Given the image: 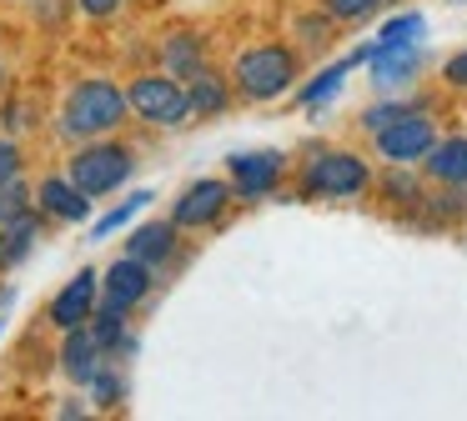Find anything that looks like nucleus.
I'll return each instance as SVG.
<instances>
[{
  "mask_svg": "<svg viewBox=\"0 0 467 421\" xmlns=\"http://www.w3.org/2000/svg\"><path fill=\"white\" fill-rule=\"evenodd\" d=\"M442 76L452 80V86H462V90H467V50H462V56H452V60H447V70H442Z\"/></svg>",
  "mask_w": 467,
  "mask_h": 421,
  "instance_id": "nucleus-26",
  "label": "nucleus"
},
{
  "mask_svg": "<svg viewBox=\"0 0 467 421\" xmlns=\"http://www.w3.org/2000/svg\"><path fill=\"white\" fill-rule=\"evenodd\" d=\"M367 66H372V86L392 90V86H402V80L417 76L422 56H417V40L412 46H387V40H377L372 56H367Z\"/></svg>",
  "mask_w": 467,
  "mask_h": 421,
  "instance_id": "nucleus-8",
  "label": "nucleus"
},
{
  "mask_svg": "<svg viewBox=\"0 0 467 421\" xmlns=\"http://www.w3.org/2000/svg\"><path fill=\"white\" fill-rule=\"evenodd\" d=\"M432 146H437L432 120L417 116V110H407V116H397L392 126L377 130V150H382L387 160H397V166H402V160H422Z\"/></svg>",
  "mask_w": 467,
  "mask_h": 421,
  "instance_id": "nucleus-6",
  "label": "nucleus"
},
{
  "mask_svg": "<svg viewBox=\"0 0 467 421\" xmlns=\"http://www.w3.org/2000/svg\"><path fill=\"white\" fill-rule=\"evenodd\" d=\"M236 86H242V96L252 100H272L282 96L286 86L296 80V56L286 46H252L236 56Z\"/></svg>",
  "mask_w": 467,
  "mask_h": 421,
  "instance_id": "nucleus-2",
  "label": "nucleus"
},
{
  "mask_svg": "<svg viewBox=\"0 0 467 421\" xmlns=\"http://www.w3.org/2000/svg\"><path fill=\"white\" fill-rule=\"evenodd\" d=\"M21 176V156H16L11 140H0V180H16Z\"/></svg>",
  "mask_w": 467,
  "mask_h": 421,
  "instance_id": "nucleus-25",
  "label": "nucleus"
},
{
  "mask_svg": "<svg viewBox=\"0 0 467 421\" xmlns=\"http://www.w3.org/2000/svg\"><path fill=\"white\" fill-rule=\"evenodd\" d=\"M41 236V226H36L31 210H21V216L0 221V271L16 266V261H26V251H31V241Z\"/></svg>",
  "mask_w": 467,
  "mask_h": 421,
  "instance_id": "nucleus-15",
  "label": "nucleus"
},
{
  "mask_svg": "<svg viewBox=\"0 0 467 421\" xmlns=\"http://www.w3.org/2000/svg\"><path fill=\"white\" fill-rule=\"evenodd\" d=\"M91 306H96V271H81V276L51 301V321L61 331H76L81 321H91Z\"/></svg>",
  "mask_w": 467,
  "mask_h": 421,
  "instance_id": "nucleus-11",
  "label": "nucleus"
},
{
  "mask_svg": "<svg viewBox=\"0 0 467 421\" xmlns=\"http://www.w3.org/2000/svg\"><path fill=\"white\" fill-rule=\"evenodd\" d=\"M422 30H427L422 15H397V20H387V26H382V36H377V40H387V46H412Z\"/></svg>",
  "mask_w": 467,
  "mask_h": 421,
  "instance_id": "nucleus-20",
  "label": "nucleus"
},
{
  "mask_svg": "<svg viewBox=\"0 0 467 421\" xmlns=\"http://www.w3.org/2000/svg\"><path fill=\"white\" fill-rule=\"evenodd\" d=\"M146 291H151V271H146V261L126 256V261H116V266L106 271V306L111 311H131Z\"/></svg>",
  "mask_w": 467,
  "mask_h": 421,
  "instance_id": "nucleus-9",
  "label": "nucleus"
},
{
  "mask_svg": "<svg viewBox=\"0 0 467 421\" xmlns=\"http://www.w3.org/2000/svg\"><path fill=\"white\" fill-rule=\"evenodd\" d=\"M226 200H232L226 180H196V186H186V196L176 200L171 226H212V221L226 210Z\"/></svg>",
  "mask_w": 467,
  "mask_h": 421,
  "instance_id": "nucleus-7",
  "label": "nucleus"
},
{
  "mask_svg": "<svg viewBox=\"0 0 467 421\" xmlns=\"http://www.w3.org/2000/svg\"><path fill=\"white\" fill-rule=\"evenodd\" d=\"M377 5H382V0H327V15H337V20H362V15H372Z\"/></svg>",
  "mask_w": 467,
  "mask_h": 421,
  "instance_id": "nucleus-22",
  "label": "nucleus"
},
{
  "mask_svg": "<svg viewBox=\"0 0 467 421\" xmlns=\"http://www.w3.org/2000/svg\"><path fill=\"white\" fill-rule=\"evenodd\" d=\"M126 106H131V96H121L111 80H81L66 100V130L71 136H106L121 126Z\"/></svg>",
  "mask_w": 467,
  "mask_h": 421,
  "instance_id": "nucleus-1",
  "label": "nucleus"
},
{
  "mask_svg": "<svg viewBox=\"0 0 467 421\" xmlns=\"http://www.w3.org/2000/svg\"><path fill=\"white\" fill-rule=\"evenodd\" d=\"M131 176V156L121 146H86L71 156V180L86 190V196H106L121 180Z\"/></svg>",
  "mask_w": 467,
  "mask_h": 421,
  "instance_id": "nucleus-4",
  "label": "nucleus"
},
{
  "mask_svg": "<svg viewBox=\"0 0 467 421\" xmlns=\"http://www.w3.org/2000/svg\"><path fill=\"white\" fill-rule=\"evenodd\" d=\"M146 206H151V190H136V196H131V200H121V206H116L111 216L96 221V236H111V231H121L126 221H131L136 210H146Z\"/></svg>",
  "mask_w": 467,
  "mask_h": 421,
  "instance_id": "nucleus-19",
  "label": "nucleus"
},
{
  "mask_svg": "<svg viewBox=\"0 0 467 421\" xmlns=\"http://www.w3.org/2000/svg\"><path fill=\"white\" fill-rule=\"evenodd\" d=\"M116 5H121V0H81V10H86V15H111Z\"/></svg>",
  "mask_w": 467,
  "mask_h": 421,
  "instance_id": "nucleus-27",
  "label": "nucleus"
},
{
  "mask_svg": "<svg viewBox=\"0 0 467 421\" xmlns=\"http://www.w3.org/2000/svg\"><path fill=\"white\" fill-rule=\"evenodd\" d=\"M367 186V166L347 150H327L306 166V190L312 196H357Z\"/></svg>",
  "mask_w": 467,
  "mask_h": 421,
  "instance_id": "nucleus-5",
  "label": "nucleus"
},
{
  "mask_svg": "<svg viewBox=\"0 0 467 421\" xmlns=\"http://www.w3.org/2000/svg\"><path fill=\"white\" fill-rule=\"evenodd\" d=\"M61 366L71 381H81V386H91L96 371H101V341H96V331L86 336L81 326L66 331V351H61Z\"/></svg>",
  "mask_w": 467,
  "mask_h": 421,
  "instance_id": "nucleus-12",
  "label": "nucleus"
},
{
  "mask_svg": "<svg viewBox=\"0 0 467 421\" xmlns=\"http://www.w3.org/2000/svg\"><path fill=\"white\" fill-rule=\"evenodd\" d=\"M126 96H131V110H141V120L151 126H186L192 116V90H182L171 76H141Z\"/></svg>",
  "mask_w": 467,
  "mask_h": 421,
  "instance_id": "nucleus-3",
  "label": "nucleus"
},
{
  "mask_svg": "<svg viewBox=\"0 0 467 421\" xmlns=\"http://www.w3.org/2000/svg\"><path fill=\"white\" fill-rule=\"evenodd\" d=\"M196 86H192V110H202V116H216V110L226 106V90H222V80L212 76V70H196Z\"/></svg>",
  "mask_w": 467,
  "mask_h": 421,
  "instance_id": "nucleus-18",
  "label": "nucleus"
},
{
  "mask_svg": "<svg viewBox=\"0 0 467 421\" xmlns=\"http://www.w3.org/2000/svg\"><path fill=\"white\" fill-rule=\"evenodd\" d=\"M427 170L447 186H467V136H452V140H437L427 150Z\"/></svg>",
  "mask_w": 467,
  "mask_h": 421,
  "instance_id": "nucleus-14",
  "label": "nucleus"
},
{
  "mask_svg": "<svg viewBox=\"0 0 467 421\" xmlns=\"http://www.w3.org/2000/svg\"><path fill=\"white\" fill-rule=\"evenodd\" d=\"M166 66H171V76H196V70H202V40L176 36L171 46H166Z\"/></svg>",
  "mask_w": 467,
  "mask_h": 421,
  "instance_id": "nucleus-17",
  "label": "nucleus"
},
{
  "mask_svg": "<svg viewBox=\"0 0 467 421\" xmlns=\"http://www.w3.org/2000/svg\"><path fill=\"white\" fill-rule=\"evenodd\" d=\"M41 206L51 210V216H61V221H86V210H91V200H86V190L76 186L71 176H51V180H41Z\"/></svg>",
  "mask_w": 467,
  "mask_h": 421,
  "instance_id": "nucleus-13",
  "label": "nucleus"
},
{
  "mask_svg": "<svg viewBox=\"0 0 467 421\" xmlns=\"http://www.w3.org/2000/svg\"><path fill=\"white\" fill-rule=\"evenodd\" d=\"M232 180L242 196H266V190L282 180V156L276 150H246V156H232Z\"/></svg>",
  "mask_w": 467,
  "mask_h": 421,
  "instance_id": "nucleus-10",
  "label": "nucleus"
},
{
  "mask_svg": "<svg viewBox=\"0 0 467 421\" xmlns=\"http://www.w3.org/2000/svg\"><path fill=\"white\" fill-rule=\"evenodd\" d=\"M91 386H96V401H101V406H116V396H121V381H116L106 366L96 371V381H91Z\"/></svg>",
  "mask_w": 467,
  "mask_h": 421,
  "instance_id": "nucleus-23",
  "label": "nucleus"
},
{
  "mask_svg": "<svg viewBox=\"0 0 467 421\" xmlns=\"http://www.w3.org/2000/svg\"><path fill=\"white\" fill-rule=\"evenodd\" d=\"M397 116H407V110L402 106H377V110H367V116H362V126L367 130H382V126H392Z\"/></svg>",
  "mask_w": 467,
  "mask_h": 421,
  "instance_id": "nucleus-24",
  "label": "nucleus"
},
{
  "mask_svg": "<svg viewBox=\"0 0 467 421\" xmlns=\"http://www.w3.org/2000/svg\"><path fill=\"white\" fill-rule=\"evenodd\" d=\"M21 210H31V206H26V186H21V176H16V180H0V221L21 216Z\"/></svg>",
  "mask_w": 467,
  "mask_h": 421,
  "instance_id": "nucleus-21",
  "label": "nucleus"
},
{
  "mask_svg": "<svg viewBox=\"0 0 467 421\" xmlns=\"http://www.w3.org/2000/svg\"><path fill=\"white\" fill-rule=\"evenodd\" d=\"M171 251H176V231H171V226H161V221H151V226H141L131 241H126V256L146 261V266H151V261H166Z\"/></svg>",
  "mask_w": 467,
  "mask_h": 421,
  "instance_id": "nucleus-16",
  "label": "nucleus"
}]
</instances>
